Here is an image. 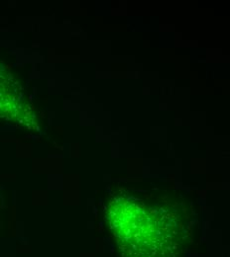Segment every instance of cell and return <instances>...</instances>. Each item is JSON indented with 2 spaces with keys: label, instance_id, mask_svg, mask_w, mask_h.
<instances>
[{
  "label": "cell",
  "instance_id": "6da1fadb",
  "mask_svg": "<svg viewBox=\"0 0 230 257\" xmlns=\"http://www.w3.org/2000/svg\"><path fill=\"white\" fill-rule=\"evenodd\" d=\"M111 227L124 257H174L179 250V229L171 221L150 216L144 206L114 208Z\"/></svg>",
  "mask_w": 230,
  "mask_h": 257
},
{
  "label": "cell",
  "instance_id": "7a4b0ae2",
  "mask_svg": "<svg viewBox=\"0 0 230 257\" xmlns=\"http://www.w3.org/2000/svg\"><path fill=\"white\" fill-rule=\"evenodd\" d=\"M4 93H5V91L2 90V82H1V74H0V110H2V108L4 107L3 106L4 101H5Z\"/></svg>",
  "mask_w": 230,
  "mask_h": 257
}]
</instances>
